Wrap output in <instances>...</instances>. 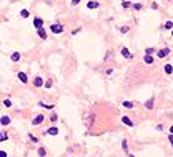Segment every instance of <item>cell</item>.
Here are the masks:
<instances>
[{
	"label": "cell",
	"instance_id": "obj_1",
	"mask_svg": "<svg viewBox=\"0 0 173 157\" xmlns=\"http://www.w3.org/2000/svg\"><path fill=\"white\" fill-rule=\"evenodd\" d=\"M51 32L53 34H61L63 32V26L61 24H53L51 26Z\"/></svg>",
	"mask_w": 173,
	"mask_h": 157
},
{
	"label": "cell",
	"instance_id": "obj_2",
	"mask_svg": "<svg viewBox=\"0 0 173 157\" xmlns=\"http://www.w3.org/2000/svg\"><path fill=\"white\" fill-rule=\"evenodd\" d=\"M168 53H170L168 48H162V50L157 51V56H159V58H167V56H168Z\"/></svg>",
	"mask_w": 173,
	"mask_h": 157
},
{
	"label": "cell",
	"instance_id": "obj_3",
	"mask_svg": "<svg viewBox=\"0 0 173 157\" xmlns=\"http://www.w3.org/2000/svg\"><path fill=\"white\" fill-rule=\"evenodd\" d=\"M86 6H88L90 10H95V8H98V6H99V2H95V0H91V2L86 3Z\"/></svg>",
	"mask_w": 173,
	"mask_h": 157
},
{
	"label": "cell",
	"instance_id": "obj_4",
	"mask_svg": "<svg viewBox=\"0 0 173 157\" xmlns=\"http://www.w3.org/2000/svg\"><path fill=\"white\" fill-rule=\"evenodd\" d=\"M34 26L37 27V29H42V26H43V21L40 19V18H35V19H34Z\"/></svg>",
	"mask_w": 173,
	"mask_h": 157
},
{
	"label": "cell",
	"instance_id": "obj_5",
	"mask_svg": "<svg viewBox=\"0 0 173 157\" xmlns=\"http://www.w3.org/2000/svg\"><path fill=\"white\" fill-rule=\"evenodd\" d=\"M43 119H45L43 115H37V117L34 119V120H32V124H34V125H40V124L43 122Z\"/></svg>",
	"mask_w": 173,
	"mask_h": 157
},
{
	"label": "cell",
	"instance_id": "obj_6",
	"mask_svg": "<svg viewBox=\"0 0 173 157\" xmlns=\"http://www.w3.org/2000/svg\"><path fill=\"white\" fill-rule=\"evenodd\" d=\"M46 133H48V135H53V136H55V135H58V133H59V130H58L56 127H51V128H48V130H46Z\"/></svg>",
	"mask_w": 173,
	"mask_h": 157
},
{
	"label": "cell",
	"instance_id": "obj_7",
	"mask_svg": "<svg viewBox=\"0 0 173 157\" xmlns=\"http://www.w3.org/2000/svg\"><path fill=\"white\" fill-rule=\"evenodd\" d=\"M120 53L123 54V56H125V58H128V59H131V53L128 51V48H122V50H120Z\"/></svg>",
	"mask_w": 173,
	"mask_h": 157
},
{
	"label": "cell",
	"instance_id": "obj_8",
	"mask_svg": "<svg viewBox=\"0 0 173 157\" xmlns=\"http://www.w3.org/2000/svg\"><path fill=\"white\" fill-rule=\"evenodd\" d=\"M18 79H19V80H21V82H23V84H26V82H27V76H26V74H24V72H19V74H18Z\"/></svg>",
	"mask_w": 173,
	"mask_h": 157
},
{
	"label": "cell",
	"instance_id": "obj_9",
	"mask_svg": "<svg viewBox=\"0 0 173 157\" xmlns=\"http://www.w3.org/2000/svg\"><path fill=\"white\" fill-rule=\"evenodd\" d=\"M122 122H123L125 125H128V127H133V122L130 120V119H128L127 115H123V117H122Z\"/></svg>",
	"mask_w": 173,
	"mask_h": 157
},
{
	"label": "cell",
	"instance_id": "obj_10",
	"mask_svg": "<svg viewBox=\"0 0 173 157\" xmlns=\"http://www.w3.org/2000/svg\"><path fill=\"white\" fill-rule=\"evenodd\" d=\"M34 85H35V87H42V85H43V80H42V77H35V80H34Z\"/></svg>",
	"mask_w": 173,
	"mask_h": 157
},
{
	"label": "cell",
	"instance_id": "obj_11",
	"mask_svg": "<svg viewBox=\"0 0 173 157\" xmlns=\"http://www.w3.org/2000/svg\"><path fill=\"white\" fill-rule=\"evenodd\" d=\"M19 59H21V54H19L18 51H15V53L11 54V61H19Z\"/></svg>",
	"mask_w": 173,
	"mask_h": 157
},
{
	"label": "cell",
	"instance_id": "obj_12",
	"mask_svg": "<svg viewBox=\"0 0 173 157\" xmlns=\"http://www.w3.org/2000/svg\"><path fill=\"white\" fill-rule=\"evenodd\" d=\"M144 106H146L148 109H152V107H154V99H152V98H151V99H148V101H146V104H144Z\"/></svg>",
	"mask_w": 173,
	"mask_h": 157
},
{
	"label": "cell",
	"instance_id": "obj_13",
	"mask_svg": "<svg viewBox=\"0 0 173 157\" xmlns=\"http://www.w3.org/2000/svg\"><path fill=\"white\" fill-rule=\"evenodd\" d=\"M10 122H11V120H10L8 115H2V125H8Z\"/></svg>",
	"mask_w": 173,
	"mask_h": 157
},
{
	"label": "cell",
	"instance_id": "obj_14",
	"mask_svg": "<svg viewBox=\"0 0 173 157\" xmlns=\"http://www.w3.org/2000/svg\"><path fill=\"white\" fill-rule=\"evenodd\" d=\"M38 37H40V39H46V32H45L43 27H42V29H38Z\"/></svg>",
	"mask_w": 173,
	"mask_h": 157
},
{
	"label": "cell",
	"instance_id": "obj_15",
	"mask_svg": "<svg viewBox=\"0 0 173 157\" xmlns=\"http://www.w3.org/2000/svg\"><path fill=\"white\" fill-rule=\"evenodd\" d=\"M152 56H151V54H146V56H144V63H146V64H152Z\"/></svg>",
	"mask_w": 173,
	"mask_h": 157
},
{
	"label": "cell",
	"instance_id": "obj_16",
	"mask_svg": "<svg viewBox=\"0 0 173 157\" xmlns=\"http://www.w3.org/2000/svg\"><path fill=\"white\" fill-rule=\"evenodd\" d=\"M165 72H167V74H171V72H173V66H171V64H165Z\"/></svg>",
	"mask_w": 173,
	"mask_h": 157
},
{
	"label": "cell",
	"instance_id": "obj_17",
	"mask_svg": "<svg viewBox=\"0 0 173 157\" xmlns=\"http://www.w3.org/2000/svg\"><path fill=\"white\" fill-rule=\"evenodd\" d=\"M122 104H123V107H127V109H131V107H133V104L130 103V101H123Z\"/></svg>",
	"mask_w": 173,
	"mask_h": 157
},
{
	"label": "cell",
	"instance_id": "obj_18",
	"mask_svg": "<svg viewBox=\"0 0 173 157\" xmlns=\"http://www.w3.org/2000/svg\"><path fill=\"white\" fill-rule=\"evenodd\" d=\"M165 29H173V23H171V21H167V23H165Z\"/></svg>",
	"mask_w": 173,
	"mask_h": 157
},
{
	"label": "cell",
	"instance_id": "obj_19",
	"mask_svg": "<svg viewBox=\"0 0 173 157\" xmlns=\"http://www.w3.org/2000/svg\"><path fill=\"white\" fill-rule=\"evenodd\" d=\"M45 149H43V147H40V149H38V155H40V157H45Z\"/></svg>",
	"mask_w": 173,
	"mask_h": 157
},
{
	"label": "cell",
	"instance_id": "obj_20",
	"mask_svg": "<svg viewBox=\"0 0 173 157\" xmlns=\"http://www.w3.org/2000/svg\"><path fill=\"white\" fill-rule=\"evenodd\" d=\"M21 16H23V18H27V16H29V11H27V10H21Z\"/></svg>",
	"mask_w": 173,
	"mask_h": 157
},
{
	"label": "cell",
	"instance_id": "obj_21",
	"mask_svg": "<svg viewBox=\"0 0 173 157\" xmlns=\"http://www.w3.org/2000/svg\"><path fill=\"white\" fill-rule=\"evenodd\" d=\"M3 106L10 107V106H11V101H10V99H5V101H3Z\"/></svg>",
	"mask_w": 173,
	"mask_h": 157
},
{
	"label": "cell",
	"instance_id": "obj_22",
	"mask_svg": "<svg viewBox=\"0 0 173 157\" xmlns=\"http://www.w3.org/2000/svg\"><path fill=\"white\" fill-rule=\"evenodd\" d=\"M120 32H122V34H125V32H128V27H127V26H123V27H120Z\"/></svg>",
	"mask_w": 173,
	"mask_h": 157
},
{
	"label": "cell",
	"instance_id": "obj_23",
	"mask_svg": "<svg viewBox=\"0 0 173 157\" xmlns=\"http://www.w3.org/2000/svg\"><path fill=\"white\" fill-rule=\"evenodd\" d=\"M50 120H51V122H56V120H58V115H56V114H53V115L50 117Z\"/></svg>",
	"mask_w": 173,
	"mask_h": 157
},
{
	"label": "cell",
	"instance_id": "obj_24",
	"mask_svg": "<svg viewBox=\"0 0 173 157\" xmlns=\"http://www.w3.org/2000/svg\"><path fill=\"white\" fill-rule=\"evenodd\" d=\"M122 6H123V8H128V6H130V2H122Z\"/></svg>",
	"mask_w": 173,
	"mask_h": 157
},
{
	"label": "cell",
	"instance_id": "obj_25",
	"mask_svg": "<svg viewBox=\"0 0 173 157\" xmlns=\"http://www.w3.org/2000/svg\"><path fill=\"white\" fill-rule=\"evenodd\" d=\"M133 8H135V10H139L141 5H139V3H135V5H133Z\"/></svg>",
	"mask_w": 173,
	"mask_h": 157
},
{
	"label": "cell",
	"instance_id": "obj_26",
	"mask_svg": "<svg viewBox=\"0 0 173 157\" xmlns=\"http://www.w3.org/2000/svg\"><path fill=\"white\" fill-rule=\"evenodd\" d=\"M29 138H31V140H32V141H34V143H37V138H35V136H34V135H29Z\"/></svg>",
	"mask_w": 173,
	"mask_h": 157
},
{
	"label": "cell",
	"instance_id": "obj_27",
	"mask_svg": "<svg viewBox=\"0 0 173 157\" xmlns=\"http://www.w3.org/2000/svg\"><path fill=\"white\" fill-rule=\"evenodd\" d=\"M122 147H123L125 151H127V141H122Z\"/></svg>",
	"mask_w": 173,
	"mask_h": 157
},
{
	"label": "cell",
	"instance_id": "obj_28",
	"mask_svg": "<svg viewBox=\"0 0 173 157\" xmlns=\"http://www.w3.org/2000/svg\"><path fill=\"white\" fill-rule=\"evenodd\" d=\"M146 53H148V54H151V53H154V48H148V50H146Z\"/></svg>",
	"mask_w": 173,
	"mask_h": 157
},
{
	"label": "cell",
	"instance_id": "obj_29",
	"mask_svg": "<svg viewBox=\"0 0 173 157\" xmlns=\"http://www.w3.org/2000/svg\"><path fill=\"white\" fill-rule=\"evenodd\" d=\"M5 140H6V133L3 132V133H2V141H5Z\"/></svg>",
	"mask_w": 173,
	"mask_h": 157
},
{
	"label": "cell",
	"instance_id": "obj_30",
	"mask_svg": "<svg viewBox=\"0 0 173 157\" xmlns=\"http://www.w3.org/2000/svg\"><path fill=\"white\" fill-rule=\"evenodd\" d=\"M0 157H6V152H5V151H2V152H0Z\"/></svg>",
	"mask_w": 173,
	"mask_h": 157
},
{
	"label": "cell",
	"instance_id": "obj_31",
	"mask_svg": "<svg viewBox=\"0 0 173 157\" xmlns=\"http://www.w3.org/2000/svg\"><path fill=\"white\" fill-rule=\"evenodd\" d=\"M168 141H170V143L173 144V135H170V136H168Z\"/></svg>",
	"mask_w": 173,
	"mask_h": 157
},
{
	"label": "cell",
	"instance_id": "obj_32",
	"mask_svg": "<svg viewBox=\"0 0 173 157\" xmlns=\"http://www.w3.org/2000/svg\"><path fill=\"white\" fill-rule=\"evenodd\" d=\"M79 2H80V0H72V5H77Z\"/></svg>",
	"mask_w": 173,
	"mask_h": 157
},
{
	"label": "cell",
	"instance_id": "obj_33",
	"mask_svg": "<svg viewBox=\"0 0 173 157\" xmlns=\"http://www.w3.org/2000/svg\"><path fill=\"white\" fill-rule=\"evenodd\" d=\"M170 133H171V135H173V125H171V127H170Z\"/></svg>",
	"mask_w": 173,
	"mask_h": 157
},
{
	"label": "cell",
	"instance_id": "obj_34",
	"mask_svg": "<svg viewBox=\"0 0 173 157\" xmlns=\"http://www.w3.org/2000/svg\"><path fill=\"white\" fill-rule=\"evenodd\" d=\"M130 157H135V155H131V154H130Z\"/></svg>",
	"mask_w": 173,
	"mask_h": 157
},
{
	"label": "cell",
	"instance_id": "obj_35",
	"mask_svg": "<svg viewBox=\"0 0 173 157\" xmlns=\"http://www.w3.org/2000/svg\"><path fill=\"white\" fill-rule=\"evenodd\" d=\"M171 35H173V31H171Z\"/></svg>",
	"mask_w": 173,
	"mask_h": 157
}]
</instances>
